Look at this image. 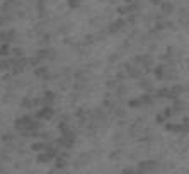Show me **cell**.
<instances>
[{
    "instance_id": "obj_1",
    "label": "cell",
    "mask_w": 189,
    "mask_h": 174,
    "mask_svg": "<svg viewBox=\"0 0 189 174\" xmlns=\"http://www.w3.org/2000/svg\"><path fill=\"white\" fill-rule=\"evenodd\" d=\"M16 39H17L16 29H9V31L0 32V41H2V45H10V43H14Z\"/></svg>"
},
{
    "instance_id": "obj_2",
    "label": "cell",
    "mask_w": 189,
    "mask_h": 174,
    "mask_svg": "<svg viewBox=\"0 0 189 174\" xmlns=\"http://www.w3.org/2000/svg\"><path fill=\"white\" fill-rule=\"evenodd\" d=\"M155 162L154 161H143V162H140V171H138V174H147V172H152L155 169Z\"/></svg>"
},
{
    "instance_id": "obj_3",
    "label": "cell",
    "mask_w": 189,
    "mask_h": 174,
    "mask_svg": "<svg viewBox=\"0 0 189 174\" xmlns=\"http://www.w3.org/2000/svg\"><path fill=\"white\" fill-rule=\"evenodd\" d=\"M125 26H126V21L125 19H118V21H114V22H111V26H109V32L114 34V32L121 31Z\"/></svg>"
},
{
    "instance_id": "obj_4",
    "label": "cell",
    "mask_w": 189,
    "mask_h": 174,
    "mask_svg": "<svg viewBox=\"0 0 189 174\" xmlns=\"http://www.w3.org/2000/svg\"><path fill=\"white\" fill-rule=\"evenodd\" d=\"M53 157H54V152H51V150L41 152V154H39V157H38V162H39V164H48V162L53 161Z\"/></svg>"
},
{
    "instance_id": "obj_5",
    "label": "cell",
    "mask_w": 189,
    "mask_h": 174,
    "mask_svg": "<svg viewBox=\"0 0 189 174\" xmlns=\"http://www.w3.org/2000/svg\"><path fill=\"white\" fill-rule=\"evenodd\" d=\"M34 74L38 79H50V68L45 67V65H41V67H36Z\"/></svg>"
},
{
    "instance_id": "obj_6",
    "label": "cell",
    "mask_w": 189,
    "mask_h": 174,
    "mask_svg": "<svg viewBox=\"0 0 189 174\" xmlns=\"http://www.w3.org/2000/svg\"><path fill=\"white\" fill-rule=\"evenodd\" d=\"M68 162H70V155H68L67 152H65V154H60L56 157V166H58V167H65Z\"/></svg>"
},
{
    "instance_id": "obj_7",
    "label": "cell",
    "mask_w": 189,
    "mask_h": 174,
    "mask_svg": "<svg viewBox=\"0 0 189 174\" xmlns=\"http://www.w3.org/2000/svg\"><path fill=\"white\" fill-rule=\"evenodd\" d=\"M38 116L41 119H51L53 118V109L51 108H43V109L38 113Z\"/></svg>"
},
{
    "instance_id": "obj_8",
    "label": "cell",
    "mask_w": 189,
    "mask_h": 174,
    "mask_svg": "<svg viewBox=\"0 0 189 174\" xmlns=\"http://www.w3.org/2000/svg\"><path fill=\"white\" fill-rule=\"evenodd\" d=\"M160 7H162V12L165 14V16H167V14H172L174 12V3L172 2H162Z\"/></svg>"
},
{
    "instance_id": "obj_9",
    "label": "cell",
    "mask_w": 189,
    "mask_h": 174,
    "mask_svg": "<svg viewBox=\"0 0 189 174\" xmlns=\"http://www.w3.org/2000/svg\"><path fill=\"white\" fill-rule=\"evenodd\" d=\"M10 67H12V60L0 58V70H10Z\"/></svg>"
},
{
    "instance_id": "obj_10",
    "label": "cell",
    "mask_w": 189,
    "mask_h": 174,
    "mask_svg": "<svg viewBox=\"0 0 189 174\" xmlns=\"http://www.w3.org/2000/svg\"><path fill=\"white\" fill-rule=\"evenodd\" d=\"M10 51H12V50H10V46H9V45H2V46H0V58L9 56V55H10Z\"/></svg>"
},
{
    "instance_id": "obj_11",
    "label": "cell",
    "mask_w": 189,
    "mask_h": 174,
    "mask_svg": "<svg viewBox=\"0 0 189 174\" xmlns=\"http://www.w3.org/2000/svg\"><path fill=\"white\" fill-rule=\"evenodd\" d=\"M53 99H54V92H51V90L45 92V104H51Z\"/></svg>"
},
{
    "instance_id": "obj_12",
    "label": "cell",
    "mask_w": 189,
    "mask_h": 174,
    "mask_svg": "<svg viewBox=\"0 0 189 174\" xmlns=\"http://www.w3.org/2000/svg\"><path fill=\"white\" fill-rule=\"evenodd\" d=\"M39 58L38 56H34V58H31V60H29V65H31V67H39Z\"/></svg>"
},
{
    "instance_id": "obj_13",
    "label": "cell",
    "mask_w": 189,
    "mask_h": 174,
    "mask_svg": "<svg viewBox=\"0 0 189 174\" xmlns=\"http://www.w3.org/2000/svg\"><path fill=\"white\" fill-rule=\"evenodd\" d=\"M68 5H70L72 9H77V7L80 5V0H68Z\"/></svg>"
},
{
    "instance_id": "obj_14",
    "label": "cell",
    "mask_w": 189,
    "mask_h": 174,
    "mask_svg": "<svg viewBox=\"0 0 189 174\" xmlns=\"http://www.w3.org/2000/svg\"><path fill=\"white\" fill-rule=\"evenodd\" d=\"M10 53H14V55H16V56H22V55H24V51H22V50H21V48H14V50H12V51H10Z\"/></svg>"
},
{
    "instance_id": "obj_15",
    "label": "cell",
    "mask_w": 189,
    "mask_h": 174,
    "mask_svg": "<svg viewBox=\"0 0 189 174\" xmlns=\"http://www.w3.org/2000/svg\"><path fill=\"white\" fill-rule=\"evenodd\" d=\"M10 21V17L9 16H0V26H3L5 22H9Z\"/></svg>"
},
{
    "instance_id": "obj_16",
    "label": "cell",
    "mask_w": 189,
    "mask_h": 174,
    "mask_svg": "<svg viewBox=\"0 0 189 174\" xmlns=\"http://www.w3.org/2000/svg\"><path fill=\"white\" fill-rule=\"evenodd\" d=\"M119 155H121V152H112V154H111V159H116V161H118V159H121Z\"/></svg>"
},
{
    "instance_id": "obj_17",
    "label": "cell",
    "mask_w": 189,
    "mask_h": 174,
    "mask_svg": "<svg viewBox=\"0 0 189 174\" xmlns=\"http://www.w3.org/2000/svg\"><path fill=\"white\" fill-rule=\"evenodd\" d=\"M150 2L154 3V5H160V3H162V0H150Z\"/></svg>"
}]
</instances>
